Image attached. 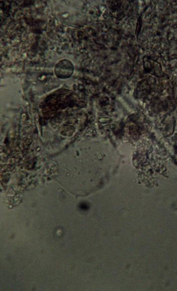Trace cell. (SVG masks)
Segmentation results:
<instances>
[{"instance_id":"cell-1","label":"cell","mask_w":177,"mask_h":291,"mask_svg":"<svg viewBox=\"0 0 177 291\" xmlns=\"http://www.w3.org/2000/svg\"><path fill=\"white\" fill-rule=\"evenodd\" d=\"M74 69V66L71 61L68 59H63L56 65L55 73L57 78L66 79L73 75Z\"/></svg>"}]
</instances>
